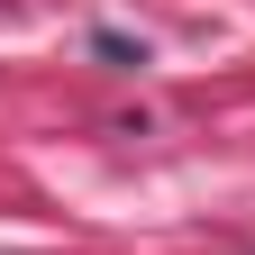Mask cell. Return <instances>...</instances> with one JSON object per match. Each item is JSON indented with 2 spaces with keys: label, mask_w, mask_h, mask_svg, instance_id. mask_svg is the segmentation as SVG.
Returning <instances> with one entry per match:
<instances>
[{
  "label": "cell",
  "mask_w": 255,
  "mask_h": 255,
  "mask_svg": "<svg viewBox=\"0 0 255 255\" xmlns=\"http://www.w3.org/2000/svg\"><path fill=\"white\" fill-rule=\"evenodd\" d=\"M91 55H101V64H128V73L146 64V46H137V37H119V27H101V37H91Z\"/></svg>",
  "instance_id": "1"
}]
</instances>
